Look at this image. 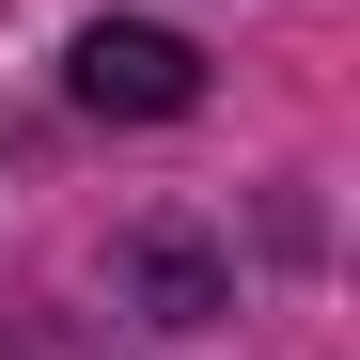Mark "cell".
Returning <instances> with one entry per match:
<instances>
[{
  "label": "cell",
  "instance_id": "7a4b0ae2",
  "mask_svg": "<svg viewBox=\"0 0 360 360\" xmlns=\"http://www.w3.org/2000/svg\"><path fill=\"white\" fill-rule=\"evenodd\" d=\"M126 266H141V297H157V314H172V329H188V314H219V266L188 251V235H141V251H126Z\"/></svg>",
  "mask_w": 360,
  "mask_h": 360
},
{
  "label": "cell",
  "instance_id": "6da1fadb",
  "mask_svg": "<svg viewBox=\"0 0 360 360\" xmlns=\"http://www.w3.org/2000/svg\"><path fill=\"white\" fill-rule=\"evenodd\" d=\"M63 94L110 110V126H172V110H204V47L157 32V16H94V32L63 47Z\"/></svg>",
  "mask_w": 360,
  "mask_h": 360
}]
</instances>
